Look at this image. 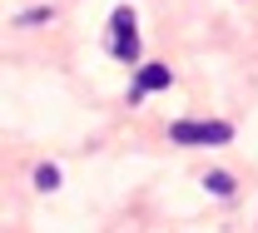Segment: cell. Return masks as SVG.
<instances>
[{"instance_id": "2", "label": "cell", "mask_w": 258, "mask_h": 233, "mask_svg": "<svg viewBox=\"0 0 258 233\" xmlns=\"http://www.w3.org/2000/svg\"><path fill=\"white\" fill-rule=\"evenodd\" d=\"M109 50L119 55V60H134L139 55V30H134V10L119 5L114 15H109Z\"/></svg>"}, {"instance_id": "4", "label": "cell", "mask_w": 258, "mask_h": 233, "mask_svg": "<svg viewBox=\"0 0 258 233\" xmlns=\"http://www.w3.org/2000/svg\"><path fill=\"white\" fill-rule=\"evenodd\" d=\"M204 189H209L214 199H228V194H233V179H228V174H209V179H204Z\"/></svg>"}, {"instance_id": "3", "label": "cell", "mask_w": 258, "mask_h": 233, "mask_svg": "<svg viewBox=\"0 0 258 233\" xmlns=\"http://www.w3.org/2000/svg\"><path fill=\"white\" fill-rule=\"evenodd\" d=\"M169 65H144L139 69V85H134V95H149V90H169Z\"/></svg>"}, {"instance_id": "1", "label": "cell", "mask_w": 258, "mask_h": 233, "mask_svg": "<svg viewBox=\"0 0 258 233\" xmlns=\"http://www.w3.org/2000/svg\"><path fill=\"white\" fill-rule=\"evenodd\" d=\"M169 139H174V144H228L233 129L219 124V119H179V124L169 129Z\"/></svg>"}, {"instance_id": "5", "label": "cell", "mask_w": 258, "mask_h": 233, "mask_svg": "<svg viewBox=\"0 0 258 233\" xmlns=\"http://www.w3.org/2000/svg\"><path fill=\"white\" fill-rule=\"evenodd\" d=\"M35 184H40V189H60V169H55V164L35 169Z\"/></svg>"}]
</instances>
